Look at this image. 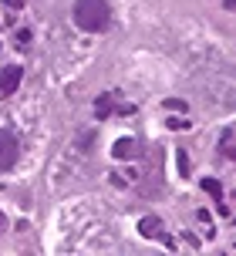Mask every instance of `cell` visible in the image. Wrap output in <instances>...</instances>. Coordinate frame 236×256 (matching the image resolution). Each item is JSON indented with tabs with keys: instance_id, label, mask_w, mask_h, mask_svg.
<instances>
[{
	"instance_id": "2",
	"label": "cell",
	"mask_w": 236,
	"mask_h": 256,
	"mask_svg": "<svg viewBox=\"0 0 236 256\" xmlns=\"http://www.w3.org/2000/svg\"><path fill=\"white\" fill-rule=\"evenodd\" d=\"M17 155H20V142H17V135H10V132L0 128V172H10L14 162H17Z\"/></svg>"
},
{
	"instance_id": "5",
	"label": "cell",
	"mask_w": 236,
	"mask_h": 256,
	"mask_svg": "<svg viewBox=\"0 0 236 256\" xmlns=\"http://www.w3.org/2000/svg\"><path fill=\"white\" fill-rule=\"evenodd\" d=\"M202 189H206L212 199H216V209H220V216H226V206H223V186H220L216 179H202Z\"/></svg>"
},
{
	"instance_id": "3",
	"label": "cell",
	"mask_w": 236,
	"mask_h": 256,
	"mask_svg": "<svg viewBox=\"0 0 236 256\" xmlns=\"http://www.w3.org/2000/svg\"><path fill=\"white\" fill-rule=\"evenodd\" d=\"M20 81H24L20 64H7V68L0 71V102H4V98H10L14 91L20 88Z\"/></svg>"
},
{
	"instance_id": "1",
	"label": "cell",
	"mask_w": 236,
	"mask_h": 256,
	"mask_svg": "<svg viewBox=\"0 0 236 256\" xmlns=\"http://www.w3.org/2000/svg\"><path fill=\"white\" fill-rule=\"evenodd\" d=\"M71 17L84 34H98V30H108L112 24V7H108V0H78Z\"/></svg>"
},
{
	"instance_id": "6",
	"label": "cell",
	"mask_w": 236,
	"mask_h": 256,
	"mask_svg": "<svg viewBox=\"0 0 236 256\" xmlns=\"http://www.w3.org/2000/svg\"><path fill=\"white\" fill-rule=\"evenodd\" d=\"M112 102H115V94H98V102H94V115L108 118V115H112Z\"/></svg>"
},
{
	"instance_id": "7",
	"label": "cell",
	"mask_w": 236,
	"mask_h": 256,
	"mask_svg": "<svg viewBox=\"0 0 236 256\" xmlns=\"http://www.w3.org/2000/svg\"><path fill=\"white\" fill-rule=\"evenodd\" d=\"M138 232H142V236H158V232H162V222H158V219H142V222H138Z\"/></svg>"
},
{
	"instance_id": "12",
	"label": "cell",
	"mask_w": 236,
	"mask_h": 256,
	"mask_svg": "<svg viewBox=\"0 0 236 256\" xmlns=\"http://www.w3.org/2000/svg\"><path fill=\"white\" fill-rule=\"evenodd\" d=\"M4 4H7L10 10H14V7H24V0H4Z\"/></svg>"
},
{
	"instance_id": "11",
	"label": "cell",
	"mask_w": 236,
	"mask_h": 256,
	"mask_svg": "<svg viewBox=\"0 0 236 256\" xmlns=\"http://www.w3.org/2000/svg\"><path fill=\"white\" fill-rule=\"evenodd\" d=\"M30 40V30H17V44H27Z\"/></svg>"
},
{
	"instance_id": "8",
	"label": "cell",
	"mask_w": 236,
	"mask_h": 256,
	"mask_svg": "<svg viewBox=\"0 0 236 256\" xmlns=\"http://www.w3.org/2000/svg\"><path fill=\"white\" fill-rule=\"evenodd\" d=\"M220 152L230 155V158L236 155V148H233V128H226V132H223V138H220Z\"/></svg>"
},
{
	"instance_id": "13",
	"label": "cell",
	"mask_w": 236,
	"mask_h": 256,
	"mask_svg": "<svg viewBox=\"0 0 236 256\" xmlns=\"http://www.w3.org/2000/svg\"><path fill=\"white\" fill-rule=\"evenodd\" d=\"M0 226H4V216H0Z\"/></svg>"
},
{
	"instance_id": "9",
	"label": "cell",
	"mask_w": 236,
	"mask_h": 256,
	"mask_svg": "<svg viewBox=\"0 0 236 256\" xmlns=\"http://www.w3.org/2000/svg\"><path fill=\"white\" fill-rule=\"evenodd\" d=\"M176 162H179V172H182V176H189V155L179 152V155H176Z\"/></svg>"
},
{
	"instance_id": "4",
	"label": "cell",
	"mask_w": 236,
	"mask_h": 256,
	"mask_svg": "<svg viewBox=\"0 0 236 256\" xmlns=\"http://www.w3.org/2000/svg\"><path fill=\"white\" fill-rule=\"evenodd\" d=\"M135 152H138V142H135V138H118L115 148H112V155H115V158H132Z\"/></svg>"
},
{
	"instance_id": "10",
	"label": "cell",
	"mask_w": 236,
	"mask_h": 256,
	"mask_svg": "<svg viewBox=\"0 0 236 256\" xmlns=\"http://www.w3.org/2000/svg\"><path fill=\"white\" fill-rule=\"evenodd\" d=\"M166 108H169V112H182V115H186L189 104H186V102H166Z\"/></svg>"
}]
</instances>
